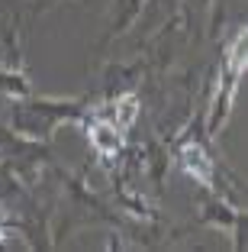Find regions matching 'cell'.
<instances>
[{
  "label": "cell",
  "mask_w": 248,
  "mask_h": 252,
  "mask_svg": "<svg viewBox=\"0 0 248 252\" xmlns=\"http://www.w3.org/2000/svg\"><path fill=\"white\" fill-rule=\"evenodd\" d=\"M242 74H245V30H235L232 39L226 42V55H222V71H219V91L213 100V117H210V136L219 133V126L226 123L229 110L235 104Z\"/></svg>",
  "instance_id": "cell-1"
},
{
  "label": "cell",
  "mask_w": 248,
  "mask_h": 252,
  "mask_svg": "<svg viewBox=\"0 0 248 252\" xmlns=\"http://www.w3.org/2000/svg\"><path fill=\"white\" fill-rule=\"evenodd\" d=\"M177 158H181V168L187 171V175L197 181L200 188H206V191H213V188H216V165H213L210 152L203 149V142L187 139L181 149H177Z\"/></svg>",
  "instance_id": "cell-2"
},
{
  "label": "cell",
  "mask_w": 248,
  "mask_h": 252,
  "mask_svg": "<svg viewBox=\"0 0 248 252\" xmlns=\"http://www.w3.org/2000/svg\"><path fill=\"white\" fill-rule=\"evenodd\" d=\"M84 126H87V136H90V146L100 158H116L123 152V129L110 123L103 117H84Z\"/></svg>",
  "instance_id": "cell-3"
},
{
  "label": "cell",
  "mask_w": 248,
  "mask_h": 252,
  "mask_svg": "<svg viewBox=\"0 0 248 252\" xmlns=\"http://www.w3.org/2000/svg\"><path fill=\"white\" fill-rule=\"evenodd\" d=\"M136 117H139V97L136 94H123L116 104H113V117H103V120H110L116 129H129V126L136 123Z\"/></svg>",
  "instance_id": "cell-4"
},
{
  "label": "cell",
  "mask_w": 248,
  "mask_h": 252,
  "mask_svg": "<svg viewBox=\"0 0 248 252\" xmlns=\"http://www.w3.org/2000/svg\"><path fill=\"white\" fill-rule=\"evenodd\" d=\"M0 88L7 91L10 97H29V78L23 71H13V68H0Z\"/></svg>",
  "instance_id": "cell-5"
},
{
  "label": "cell",
  "mask_w": 248,
  "mask_h": 252,
  "mask_svg": "<svg viewBox=\"0 0 248 252\" xmlns=\"http://www.w3.org/2000/svg\"><path fill=\"white\" fill-rule=\"evenodd\" d=\"M7 236H10V226H7V220H3V217H0V246L7 243Z\"/></svg>",
  "instance_id": "cell-6"
}]
</instances>
